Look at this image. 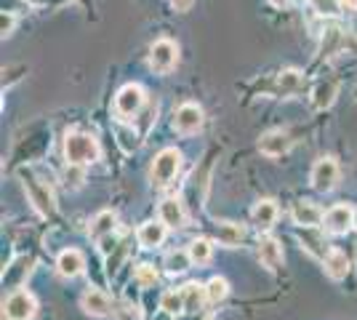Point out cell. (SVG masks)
Returning a JSON list of instances; mask_svg holds the SVG:
<instances>
[{"label": "cell", "mask_w": 357, "mask_h": 320, "mask_svg": "<svg viewBox=\"0 0 357 320\" xmlns=\"http://www.w3.org/2000/svg\"><path fill=\"white\" fill-rule=\"evenodd\" d=\"M19 179H22V187H24V192H27V200L32 203V208L40 213L43 219L56 213V200H54L51 187H48L40 176H35L32 168H22V171H19Z\"/></svg>", "instance_id": "cell-1"}, {"label": "cell", "mask_w": 357, "mask_h": 320, "mask_svg": "<svg viewBox=\"0 0 357 320\" xmlns=\"http://www.w3.org/2000/svg\"><path fill=\"white\" fill-rule=\"evenodd\" d=\"M99 142L86 131H70L64 139V158L67 163H77V166H91L99 160Z\"/></svg>", "instance_id": "cell-2"}, {"label": "cell", "mask_w": 357, "mask_h": 320, "mask_svg": "<svg viewBox=\"0 0 357 320\" xmlns=\"http://www.w3.org/2000/svg\"><path fill=\"white\" fill-rule=\"evenodd\" d=\"M178 171H181V153H178L176 147H165V150H160V153L155 155L149 176H152L155 187L163 190V187H168V184L176 179Z\"/></svg>", "instance_id": "cell-3"}, {"label": "cell", "mask_w": 357, "mask_h": 320, "mask_svg": "<svg viewBox=\"0 0 357 320\" xmlns=\"http://www.w3.org/2000/svg\"><path fill=\"white\" fill-rule=\"evenodd\" d=\"M35 312H38V299L24 289H14L8 294V299L3 302L6 320H32Z\"/></svg>", "instance_id": "cell-4"}, {"label": "cell", "mask_w": 357, "mask_h": 320, "mask_svg": "<svg viewBox=\"0 0 357 320\" xmlns=\"http://www.w3.org/2000/svg\"><path fill=\"white\" fill-rule=\"evenodd\" d=\"M147 102V96L142 91V86H136V83H128V86H123L115 96V115H118L120 121H134L136 115L142 112V107Z\"/></svg>", "instance_id": "cell-5"}, {"label": "cell", "mask_w": 357, "mask_h": 320, "mask_svg": "<svg viewBox=\"0 0 357 320\" xmlns=\"http://www.w3.org/2000/svg\"><path fill=\"white\" fill-rule=\"evenodd\" d=\"M176 61H178V46L174 40L160 38V40L152 43V48H149V67H152L158 75L171 73V70L176 67Z\"/></svg>", "instance_id": "cell-6"}, {"label": "cell", "mask_w": 357, "mask_h": 320, "mask_svg": "<svg viewBox=\"0 0 357 320\" xmlns=\"http://www.w3.org/2000/svg\"><path fill=\"white\" fill-rule=\"evenodd\" d=\"M310 184L317 192H331L339 184V163L333 158H320L310 171Z\"/></svg>", "instance_id": "cell-7"}, {"label": "cell", "mask_w": 357, "mask_h": 320, "mask_svg": "<svg viewBox=\"0 0 357 320\" xmlns=\"http://www.w3.org/2000/svg\"><path fill=\"white\" fill-rule=\"evenodd\" d=\"M200 125H203V109L192 102H187V105H181L174 112V131L181 134V137H192L200 131Z\"/></svg>", "instance_id": "cell-8"}, {"label": "cell", "mask_w": 357, "mask_h": 320, "mask_svg": "<svg viewBox=\"0 0 357 320\" xmlns=\"http://www.w3.org/2000/svg\"><path fill=\"white\" fill-rule=\"evenodd\" d=\"M323 227H326L328 235H347L349 229L355 227V208L342 206V203L328 208L326 216H323Z\"/></svg>", "instance_id": "cell-9"}, {"label": "cell", "mask_w": 357, "mask_h": 320, "mask_svg": "<svg viewBox=\"0 0 357 320\" xmlns=\"http://www.w3.org/2000/svg\"><path fill=\"white\" fill-rule=\"evenodd\" d=\"M296 238H298V243H301V248H304L312 259L323 261L328 254H331V248H328V243H326V235L317 227H301Z\"/></svg>", "instance_id": "cell-10"}, {"label": "cell", "mask_w": 357, "mask_h": 320, "mask_svg": "<svg viewBox=\"0 0 357 320\" xmlns=\"http://www.w3.org/2000/svg\"><path fill=\"white\" fill-rule=\"evenodd\" d=\"M291 147H294V139L285 131H267L259 139V153L267 155V158H283L291 153Z\"/></svg>", "instance_id": "cell-11"}, {"label": "cell", "mask_w": 357, "mask_h": 320, "mask_svg": "<svg viewBox=\"0 0 357 320\" xmlns=\"http://www.w3.org/2000/svg\"><path fill=\"white\" fill-rule=\"evenodd\" d=\"M32 264H35L32 257H16V259L3 270V286H6V289H22L24 280L30 277Z\"/></svg>", "instance_id": "cell-12"}, {"label": "cell", "mask_w": 357, "mask_h": 320, "mask_svg": "<svg viewBox=\"0 0 357 320\" xmlns=\"http://www.w3.org/2000/svg\"><path fill=\"white\" fill-rule=\"evenodd\" d=\"M323 216H326L323 208L312 200H296L291 206V219L296 222L298 227H317L323 222Z\"/></svg>", "instance_id": "cell-13"}, {"label": "cell", "mask_w": 357, "mask_h": 320, "mask_svg": "<svg viewBox=\"0 0 357 320\" xmlns=\"http://www.w3.org/2000/svg\"><path fill=\"white\" fill-rule=\"evenodd\" d=\"M80 307H83V312L91 315V318H107V315L112 312V302H109V296L99 289L86 291V294L80 296Z\"/></svg>", "instance_id": "cell-14"}, {"label": "cell", "mask_w": 357, "mask_h": 320, "mask_svg": "<svg viewBox=\"0 0 357 320\" xmlns=\"http://www.w3.org/2000/svg\"><path fill=\"white\" fill-rule=\"evenodd\" d=\"M86 270V257H83V251H77V248H64L59 257H56V273L61 277H77V275Z\"/></svg>", "instance_id": "cell-15"}, {"label": "cell", "mask_w": 357, "mask_h": 320, "mask_svg": "<svg viewBox=\"0 0 357 320\" xmlns=\"http://www.w3.org/2000/svg\"><path fill=\"white\" fill-rule=\"evenodd\" d=\"M165 235H168V224H165L163 219L144 222L142 227L136 229V241H139L142 248H158V245H163Z\"/></svg>", "instance_id": "cell-16"}, {"label": "cell", "mask_w": 357, "mask_h": 320, "mask_svg": "<svg viewBox=\"0 0 357 320\" xmlns=\"http://www.w3.org/2000/svg\"><path fill=\"white\" fill-rule=\"evenodd\" d=\"M278 203L275 200H259L256 206H253V211H251V222H253V227L256 229H261V232H267V229L275 227V222H278Z\"/></svg>", "instance_id": "cell-17"}, {"label": "cell", "mask_w": 357, "mask_h": 320, "mask_svg": "<svg viewBox=\"0 0 357 320\" xmlns=\"http://www.w3.org/2000/svg\"><path fill=\"white\" fill-rule=\"evenodd\" d=\"M283 245L278 243L275 238H261L259 241V261L267 267L269 273H275L283 264Z\"/></svg>", "instance_id": "cell-18"}, {"label": "cell", "mask_w": 357, "mask_h": 320, "mask_svg": "<svg viewBox=\"0 0 357 320\" xmlns=\"http://www.w3.org/2000/svg\"><path fill=\"white\" fill-rule=\"evenodd\" d=\"M115 227H118V216H115L112 211H99L93 219H91L89 235L96 241V243H102L105 238H109V235L115 232Z\"/></svg>", "instance_id": "cell-19"}, {"label": "cell", "mask_w": 357, "mask_h": 320, "mask_svg": "<svg viewBox=\"0 0 357 320\" xmlns=\"http://www.w3.org/2000/svg\"><path fill=\"white\" fill-rule=\"evenodd\" d=\"M158 216L168 224V229L184 227V222H187L184 206H181V200H176V198H165L163 203L158 206Z\"/></svg>", "instance_id": "cell-20"}, {"label": "cell", "mask_w": 357, "mask_h": 320, "mask_svg": "<svg viewBox=\"0 0 357 320\" xmlns=\"http://www.w3.org/2000/svg\"><path fill=\"white\" fill-rule=\"evenodd\" d=\"M213 235H216V241L227 248H235L238 243H243V238H245V227L238 224V222H216L213 224Z\"/></svg>", "instance_id": "cell-21"}, {"label": "cell", "mask_w": 357, "mask_h": 320, "mask_svg": "<svg viewBox=\"0 0 357 320\" xmlns=\"http://www.w3.org/2000/svg\"><path fill=\"white\" fill-rule=\"evenodd\" d=\"M323 270H326L331 280H344L349 275V270H352V261H349V257L344 251H331L323 259Z\"/></svg>", "instance_id": "cell-22"}, {"label": "cell", "mask_w": 357, "mask_h": 320, "mask_svg": "<svg viewBox=\"0 0 357 320\" xmlns=\"http://www.w3.org/2000/svg\"><path fill=\"white\" fill-rule=\"evenodd\" d=\"M181 294H184V312H187V315H197V312L203 310V305L208 302L206 286H200V283H187V286L181 289Z\"/></svg>", "instance_id": "cell-23"}, {"label": "cell", "mask_w": 357, "mask_h": 320, "mask_svg": "<svg viewBox=\"0 0 357 320\" xmlns=\"http://www.w3.org/2000/svg\"><path fill=\"white\" fill-rule=\"evenodd\" d=\"M115 137H118V144L123 153H134V150H139V144H142V137H139V131H136L134 125L128 121H120L115 123Z\"/></svg>", "instance_id": "cell-24"}, {"label": "cell", "mask_w": 357, "mask_h": 320, "mask_svg": "<svg viewBox=\"0 0 357 320\" xmlns=\"http://www.w3.org/2000/svg\"><path fill=\"white\" fill-rule=\"evenodd\" d=\"M336 83L333 80H320L312 91V107L314 109H328V107L336 102Z\"/></svg>", "instance_id": "cell-25"}, {"label": "cell", "mask_w": 357, "mask_h": 320, "mask_svg": "<svg viewBox=\"0 0 357 320\" xmlns=\"http://www.w3.org/2000/svg\"><path fill=\"white\" fill-rule=\"evenodd\" d=\"M187 251H190L192 264L203 267V264H208L211 257H213V243H211L208 238H197V241H192V243L187 245Z\"/></svg>", "instance_id": "cell-26"}, {"label": "cell", "mask_w": 357, "mask_h": 320, "mask_svg": "<svg viewBox=\"0 0 357 320\" xmlns=\"http://www.w3.org/2000/svg\"><path fill=\"white\" fill-rule=\"evenodd\" d=\"M190 264H192V259H190V251H171L168 257H165L163 267L168 275H181L190 270Z\"/></svg>", "instance_id": "cell-27"}, {"label": "cell", "mask_w": 357, "mask_h": 320, "mask_svg": "<svg viewBox=\"0 0 357 320\" xmlns=\"http://www.w3.org/2000/svg\"><path fill=\"white\" fill-rule=\"evenodd\" d=\"M206 294H208V305H222L224 299L229 296V283L216 275L206 283Z\"/></svg>", "instance_id": "cell-28"}, {"label": "cell", "mask_w": 357, "mask_h": 320, "mask_svg": "<svg viewBox=\"0 0 357 320\" xmlns=\"http://www.w3.org/2000/svg\"><path fill=\"white\" fill-rule=\"evenodd\" d=\"M160 310L165 315H178L184 312V294L181 291H165L160 296Z\"/></svg>", "instance_id": "cell-29"}, {"label": "cell", "mask_w": 357, "mask_h": 320, "mask_svg": "<svg viewBox=\"0 0 357 320\" xmlns=\"http://www.w3.org/2000/svg\"><path fill=\"white\" fill-rule=\"evenodd\" d=\"M301 73L298 70H283L280 75H278V89L280 93H296L301 89Z\"/></svg>", "instance_id": "cell-30"}, {"label": "cell", "mask_w": 357, "mask_h": 320, "mask_svg": "<svg viewBox=\"0 0 357 320\" xmlns=\"http://www.w3.org/2000/svg\"><path fill=\"white\" fill-rule=\"evenodd\" d=\"M64 184H67V190H77V187H83L86 182V166H77V163H67L64 168Z\"/></svg>", "instance_id": "cell-31"}, {"label": "cell", "mask_w": 357, "mask_h": 320, "mask_svg": "<svg viewBox=\"0 0 357 320\" xmlns=\"http://www.w3.org/2000/svg\"><path fill=\"white\" fill-rule=\"evenodd\" d=\"M134 280L142 286V289H149V286L158 283V270H155L152 264H139L134 273Z\"/></svg>", "instance_id": "cell-32"}, {"label": "cell", "mask_w": 357, "mask_h": 320, "mask_svg": "<svg viewBox=\"0 0 357 320\" xmlns=\"http://www.w3.org/2000/svg\"><path fill=\"white\" fill-rule=\"evenodd\" d=\"M312 8L320 16H336L339 11H342L339 0H312Z\"/></svg>", "instance_id": "cell-33"}, {"label": "cell", "mask_w": 357, "mask_h": 320, "mask_svg": "<svg viewBox=\"0 0 357 320\" xmlns=\"http://www.w3.org/2000/svg\"><path fill=\"white\" fill-rule=\"evenodd\" d=\"M115 320H142V310L131 302H126V305H120L115 310Z\"/></svg>", "instance_id": "cell-34"}, {"label": "cell", "mask_w": 357, "mask_h": 320, "mask_svg": "<svg viewBox=\"0 0 357 320\" xmlns=\"http://www.w3.org/2000/svg\"><path fill=\"white\" fill-rule=\"evenodd\" d=\"M14 27H16V16L11 11H3V16H0V32H3V38H11Z\"/></svg>", "instance_id": "cell-35"}, {"label": "cell", "mask_w": 357, "mask_h": 320, "mask_svg": "<svg viewBox=\"0 0 357 320\" xmlns=\"http://www.w3.org/2000/svg\"><path fill=\"white\" fill-rule=\"evenodd\" d=\"M192 3L195 0H171V6H174L176 11H190V8H192Z\"/></svg>", "instance_id": "cell-36"}, {"label": "cell", "mask_w": 357, "mask_h": 320, "mask_svg": "<svg viewBox=\"0 0 357 320\" xmlns=\"http://www.w3.org/2000/svg\"><path fill=\"white\" fill-rule=\"evenodd\" d=\"M342 11H357V0H339Z\"/></svg>", "instance_id": "cell-37"}, {"label": "cell", "mask_w": 357, "mask_h": 320, "mask_svg": "<svg viewBox=\"0 0 357 320\" xmlns=\"http://www.w3.org/2000/svg\"><path fill=\"white\" fill-rule=\"evenodd\" d=\"M291 0H269V6H275V8H285Z\"/></svg>", "instance_id": "cell-38"}, {"label": "cell", "mask_w": 357, "mask_h": 320, "mask_svg": "<svg viewBox=\"0 0 357 320\" xmlns=\"http://www.w3.org/2000/svg\"><path fill=\"white\" fill-rule=\"evenodd\" d=\"M355 229H357V208H355Z\"/></svg>", "instance_id": "cell-39"}]
</instances>
